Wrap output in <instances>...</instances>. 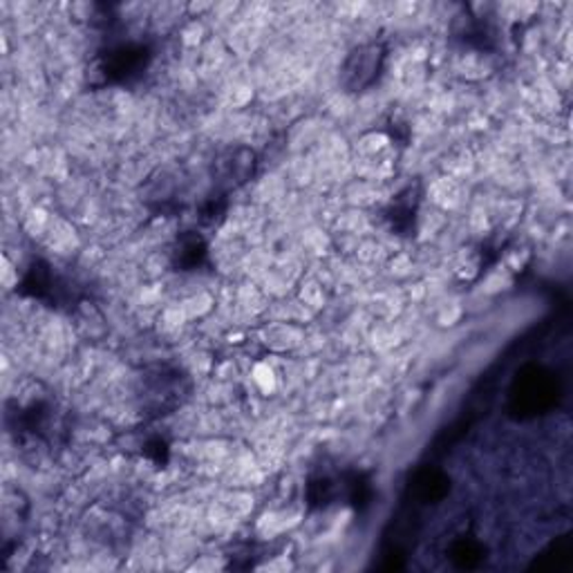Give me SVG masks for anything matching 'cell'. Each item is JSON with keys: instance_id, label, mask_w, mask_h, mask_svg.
I'll return each instance as SVG.
<instances>
[{"instance_id": "5b68a950", "label": "cell", "mask_w": 573, "mask_h": 573, "mask_svg": "<svg viewBox=\"0 0 573 573\" xmlns=\"http://www.w3.org/2000/svg\"><path fill=\"white\" fill-rule=\"evenodd\" d=\"M18 294L54 307L67 303L72 292H69V282L63 276H59L50 263L36 258L29 263V267L25 269L18 282Z\"/></svg>"}, {"instance_id": "6da1fadb", "label": "cell", "mask_w": 573, "mask_h": 573, "mask_svg": "<svg viewBox=\"0 0 573 573\" xmlns=\"http://www.w3.org/2000/svg\"><path fill=\"white\" fill-rule=\"evenodd\" d=\"M5 423L16 444L25 448L52 446L61 430V415L54 394L34 379H25L10 394L5 406Z\"/></svg>"}, {"instance_id": "30bf717a", "label": "cell", "mask_w": 573, "mask_h": 573, "mask_svg": "<svg viewBox=\"0 0 573 573\" xmlns=\"http://www.w3.org/2000/svg\"><path fill=\"white\" fill-rule=\"evenodd\" d=\"M410 493L419 505H440V501L450 493V478L444 471L433 469V466H425V469H421L415 475L410 484Z\"/></svg>"}, {"instance_id": "3957f363", "label": "cell", "mask_w": 573, "mask_h": 573, "mask_svg": "<svg viewBox=\"0 0 573 573\" xmlns=\"http://www.w3.org/2000/svg\"><path fill=\"white\" fill-rule=\"evenodd\" d=\"M387 61V46L383 41H368L356 46L343 61L341 86L349 94L370 90L383 75Z\"/></svg>"}, {"instance_id": "7c38bea8", "label": "cell", "mask_w": 573, "mask_h": 573, "mask_svg": "<svg viewBox=\"0 0 573 573\" xmlns=\"http://www.w3.org/2000/svg\"><path fill=\"white\" fill-rule=\"evenodd\" d=\"M305 497H307V507L311 511H326L328 507L334 505V501L341 499V484L339 480L328 475L309 478L305 486Z\"/></svg>"}, {"instance_id": "7a4b0ae2", "label": "cell", "mask_w": 573, "mask_h": 573, "mask_svg": "<svg viewBox=\"0 0 573 573\" xmlns=\"http://www.w3.org/2000/svg\"><path fill=\"white\" fill-rule=\"evenodd\" d=\"M153 61V52L147 43H117L99 52L90 67V79L97 86H128L143 77Z\"/></svg>"}, {"instance_id": "9c48e42d", "label": "cell", "mask_w": 573, "mask_h": 573, "mask_svg": "<svg viewBox=\"0 0 573 573\" xmlns=\"http://www.w3.org/2000/svg\"><path fill=\"white\" fill-rule=\"evenodd\" d=\"M208 263V242L200 231H182L170 246V265L175 271H198Z\"/></svg>"}, {"instance_id": "5bb4252c", "label": "cell", "mask_w": 573, "mask_h": 573, "mask_svg": "<svg viewBox=\"0 0 573 573\" xmlns=\"http://www.w3.org/2000/svg\"><path fill=\"white\" fill-rule=\"evenodd\" d=\"M448 556L457 569H475L484 560V547L475 537H459L453 543Z\"/></svg>"}, {"instance_id": "8992f818", "label": "cell", "mask_w": 573, "mask_h": 573, "mask_svg": "<svg viewBox=\"0 0 573 573\" xmlns=\"http://www.w3.org/2000/svg\"><path fill=\"white\" fill-rule=\"evenodd\" d=\"M143 406L151 408L155 417L168 415L177 406H182L187 397V383L182 372L170 368H157L143 377Z\"/></svg>"}, {"instance_id": "4fadbf2b", "label": "cell", "mask_w": 573, "mask_h": 573, "mask_svg": "<svg viewBox=\"0 0 573 573\" xmlns=\"http://www.w3.org/2000/svg\"><path fill=\"white\" fill-rule=\"evenodd\" d=\"M229 193L222 191H215L213 195L204 198L198 206V222L204 229H218L225 218H227V211H229Z\"/></svg>"}, {"instance_id": "277c9868", "label": "cell", "mask_w": 573, "mask_h": 573, "mask_svg": "<svg viewBox=\"0 0 573 573\" xmlns=\"http://www.w3.org/2000/svg\"><path fill=\"white\" fill-rule=\"evenodd\" d=\"M556 404V381L543 368H526L511 390V410L518 417L547 412Z\"/></svg>"}, {"instance_id": "52a82bcc", "label": "cell", "mask_w": 573, "mask_h": 573, "mask_svg": "<svg viewBox=\"0 0 573 573\" xmlns=\"http://www.w3.org/2000/svg\"><path fill=\"white\" fill-rule=\"evenodd\" d=\"M256 168L258 157L254 151L246 147H229L213 162L215 184H218V191L229 193L231 189H240L251 182V177L256 175Z\"/></svg>"}, {"instance_id": "ba28073f", "label": "cell", "mask_w": 573, "mask_h": 573, "mask_svg": "<svg viewBox=\"0 0 573 573\" xmlns=\"http://www.w3.org/2000/svg\"><path fill=\"white\" fill-rule=\"evenodd\" d=\"M421 198H423L421 184L412 182L390 200V204L383 208V220L392 233L404 235V238L415 235Z\"/></svg>"}, {"instance_id": "8fae6325", "label": "cell", "mask_w": 573, "mask_h": 573, "mask_svg": "<svg viewBox=\"0 0 573 573\" xmlns=\"http://www.w3.org/2000/svg\"><path fill=\"white\" fill-rule=\"evenodd\" d=\"M339 484H341V499H345L356 513H366L372 507L374 484L368 473L345 471L341 473Z\"/></svg>"}, {"instance_id": "9a60e30c", "label": "cell", "mask_w": 573, "mask_h": 573, "mask_svg": "<svg viewBox=\"0 0 573 573\" xmlns=\"http://www.w3.org/2000/svg\"><path fill=\"white\" fill-rule=\"evenodd\" d=\"M143 457L151 459L153 463L157 466H164L170 457V448H168V442L160 435H153L147 440V444H143Z\"/></svg>"}]
</instances>
